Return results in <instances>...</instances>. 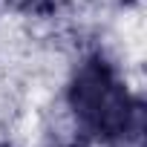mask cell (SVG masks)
I'll use <instances>...</instances> for the list:
<instances>
[{"label": "cell", "mask_w": 147, "mask_h": 147, "mask_svg": "<svg viewBox=\"0 0 147 147\" xmlns=\"http://www.w3.org/2000/svg\"><path fill=\"white\" fill-rule=\"evenodd\" d=\"M3 3H9L12 9H23V12H32V9H38L43 0H3Z\"/></svg>", "instance_id": "2"}, {"label": "cell", "mask_w": 147, "mask_h": 147, "mask_svg": "<svg viewBox=\"0 0 147 147\" xmlns=\"http://www.w3.org/2000/svg\"><path fill=\"white\" fill-rule=\"evenodd\" d=\"M66 107L78 130L104 147H141L144 107L113 61L87 55L66 84Z\"/></svg>", "instance_id": "1"}, {"label": "cell", "mask_w": 147, "mask_h": 147, "mask_svg": "<svg viewBox=\"0 0 147 147\" xmlns=\"http://www.w3.org/2000/svg\"><path fill=\"white\" fill-rule=\"evenodd\" d=\"M0 147H12V144H6V141H0Z\"/></svg>", "instance_id": "4"}, {"label": "cell", "mask_w": 147, "mask_h": 147, "mask_svg": "<svg viewBox=\"0 0 147 147\" xmlns=\"http://www.w3.org/2000/svg\"><path fill=\"white\" fill-rule=\"evenodd\" d=\"M58 147H84V144H78V141H69V144H58Z\"/></svg>", "instance_id": "3"}]
</instances>
